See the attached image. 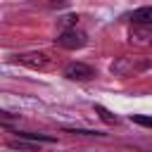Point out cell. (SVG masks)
I'll return each mask as SVG.
<instances>
[{"instance_id": "8", "label": "cell", "mask_w": 152, "mask_h": 152, "mask_svg": "<svg viewBox=\"0 0 152 152\" xmlns=\"http://www.w3.org/2000/svg\"><path fill=\"white\" fill-rule=\"evenodd\" d=\"M10 147H12V150H26V152H33V150H36V142H33V140H26V138H17V140L10 142Z\"/></svg>"}, {"instance_id": "11", "label": "cell", "mask_w": 152, "mask_h": 152, "mask_svg": "<svg viewBox=\"0 0 152 152\" xmlns=\"http://www.w3.org/2000/svg\"><path fill=\"white\" fill-rule=\"evenodd\" d=\"M66 133H78V135H104L100 131H86V128H64Z\"/></svg>"}, {"instance_id": "1", "label": "cell", "mask_w": 152, "mask_h": 152, "mask_svg": "<svg viewBox=\"0 0 152 152\" xmlns=\"http://www.w3.org/2000/svg\"><path fill=\"white\" fill-rule=\"evenodd\" d=\"M55 43H57L59 48H64V50H78V48H83V45L88 43V36H86L83 31H78L76 26H74V28H62L59 36L55 38Z\"/></svg>"}, {"instance_id": "12", "label": "cell", "mask_w": 152, "mask_h": 152, "mask_svg": "<svg viewBox=\"0 0 152 152\" xmlns=\"http://www.w3.org/2000/svg\"><path fill=\"white\" fill-rule=\"evenodd\" d=\"M76 21H78V17H76V14H66V17L62 19V26H64V28H74V26H76Z\"/></svg>"}, {"instance_id": "10", "label": "cell", "mask_w": 152, "mask_h": 152, "mask_svg": "<svg viewBox=\"0 0 152 152\" xmlns=\"http://www.w3.org/2000/svg\"><path fill=\"white\" fill-rule=\"evenodd\" d=\"M131 121H133V124H140V126L152 128V116H147V114H131Z\"/></svg>"}, {"instance_id": "5", "label": "cell", "mask_w": 152, "mask_h": 152, "mask_svg": "<svg viewBox=\"0 0 152 152\" xmlns=\"http://www.w3.org/2000/svg\"><path fill=\"white\" fill-rule=\"evenodd\" d=\"M128 19L138 26H152V5H145V7H138L128 14Z\"/></svg>"}, {"instance_id": "6", "label": "cell", "mask_w": 152, "mask_h": 152, "mask_svg": "<svg viewBox=\"0 0 152 152\" xmlns=\"http://www.w3.org/2000/svg\"><path fill=\"white\" fill-rule=\"evenodd\" d=\"M112 74H121V76H126V74H131V71H140V69H145V66H135L128 57H121L119 62H112Z\"/></svg>"}, {"instance_id": "9", "label": "cell", "mask_w": 152, "mask_h": 152, "mask_svg": "<svg viewBox=\"0 0 152 152\" xmlns=\"http://www.w3.org/2000/svg\"><path fill=\"white\" fill-rule=\"evenodd\" d=\"M95 112L100 114V119H102L104 124H119V119H116V116H114V114H112L109 109H104L102 104H95Z\"/></svg>"}, {"instance_id": "3", "label": "cell", "mask_w": 152, "mask_h": 152, "mask_svg": "<svg viewBox=\"0 0 152 152\" xmlns=\"http://www.w3.org/2000/svg\"><path fill=\"white\" fill-rule=\"evenodd\" d=\"M62 74L66 78H71V81H90L95 76V69L88 66V64H83V62H69Z\"/></svg>"}, {"instance_id": "2", "label": "cell", "mask_w": 152, "mask_h": 152, "mask_svg": "<svg viewBox=\"0 0 152 152\" xmlns=\"http://www.w3.org/2000/svg\"><path fill=\"white\" fill-rule=\"evenodd\" d=\"M17 62H21V64L28 66V69H38V71H43V69L50 66V57H48V52H43V50L21 52V55H17Z\"/></svg>"}, {"instance_id": "4", "label": "cell", "mask_w": 152, "mask_h": 152, "mask_svg": "<svg viewBox=\"0 0 152 152\" xmlns=\"http://www.w3.org/2000/svg\"><path fill=\"white\" fill-rule=\"evenodd\" d=\"M128 40L133 45H140V48H150L152 45V26H133L128 31Z\"/></svg>"}, {"instance_id": "7", "label": "cell", "mask_w": 152, "mask_h": 152, "mask_svg": "<svg viewBox=\"0 0 152 152\" xmlns=\"http://www.w3.org/2000/svg\"><path fill=\"white\" fill-rule=\"evenodd\" d=\"M17 138H26V140H33V142H55L52 135H45V133H31V131H17L14 133Z\"/></svg>"}]
</instances>
